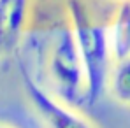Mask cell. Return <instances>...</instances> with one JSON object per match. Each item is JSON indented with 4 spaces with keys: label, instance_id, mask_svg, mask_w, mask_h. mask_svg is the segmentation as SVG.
Wrapping results in <instances>:
<instances>
[{
    "label": "cell",
    "instance_id": "obj_1",
    "mask_svg": "<svg viewBox=\"0 0 130 128\" xmlns=\"http://www.w3.org/2000/svg\"><path fill=\"white\" fill-rule=\"evenodd\" d=\"M65 12L81 60L86 72L88 107H95L107 89L109 70L112 65L109 35L106 23H102L83 0H65Z\"/></svg>",
    "mask_w": 130,
    "mask_h": 128
},
{
    "label": "cell",
    "instance_id": "obj_2",
    "mask_svg": "<svg viewBox=\"0 0 130 128\" xmlns=\"http://www.w3.org/2000/svg\"><path fill=\"white\" fill-rule=\"evenodd\" d=\"M46 72L56 93L55 97L76 109L86 105V72L69 20L51 37L46 51Z\"/></svg>",
    "mask_w": 130,
    "mask_h": 128
},
{
    "label": "cell",
    "instance_id": "obj_3",
    "mask_svg": "<svg viewBox=\"0 0 130 128\" xmlns=\"http://www.w3.org/2000/svg\"><path fill=\"white\" fill-rule=\"evenodd\" d=\"M18 68L28 104L39 116L44 128H97V125L79 109L65 104L63 100L44 89L34 79L28 67L23 62L18 63Z\"/></svg>",
    "mask_w": 130,
    "mask_h": 128
},
{
    "label": "cell",
    "instance_id": "obj_4",
    "mask_svg": "<svg viewBox=\"0 0 130 128\" xmlns=\"http://www.w3.org/2000/svg\"><path fill=\"white\" fill-rule=\"evenodd\" d=\"M28 11L30 0H0V56H11L20 47Z\"/></svg>",
    "mask_w": 130,
    "mask_h": 128
},
{
    "label": "cell",
    "instance_id": "obj_5",
    "mask_svg": "<svg viewBox=\"0 0 130 128\" xmlns=\"http://www.w3.org/2000/svg\"><path fill=\"white\" fill-rule=\"evenodd\" d=\"M112 62L130 56V2L118 4L112 23L107 28Z\"/></svg>",
    "mask_w": 130,
    "mask_h": 128
},
{
    "label": "cell",
    "instance_id": "obj_6",
    "mask_svg": "<svg viewBox=\"0 0 130 128\" xmlns=\"http://www.w3.org/2000/svg\"><path fill=\"white\" fill-rule=\"evenodd\" d=\"M107 89L118 104L130 105V56L112 62L109 70Z\"/></svg>",
    "mask_w": 130,
    "mask_h": 128
},
{
    "label": "cell",
    "instance_id": "obj_7",
    "mask_svg": "<svg viewBox=\"0 0 130 128\" xmlns=\"http://www.w3.org/2000/svg\"><path fill=\"white\" fill-rule=\"evenodd\" d=\"M0 128H14V126L9 125V123H2V121H0Z\"/></svg>",
    "mask_w": 130,
    "mask_h": 128
},
{
    "label": "cell",
    "instance_id": "obj_8",
    "mask_svg": "<svg viewBox=\"0 0 130 128\" xmlns=\"http://www.w3.org/2000/svg\"><path fill=\"white\" fill-rule=\"evenodd\" d=\"M111 2H114V4H123V2H130V0H111Z\"/></svg>",
    "mask_w": 130,
    "mask_h": 128
}]
</instances>
